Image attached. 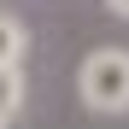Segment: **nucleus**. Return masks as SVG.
<instances>
[{
  "mask_svg": "<svg viewBox=\"0 0 129 129\" xmlns=\"http://www.w3.org/2000/svg\"><path fill=\"white\" fill-rule=\"evenodd\" d=\"M76 100L100 117L129 112V47H94L76 64Z\"/></svg>",
  "mask_w": 129,
  "mask_h": 129,
  "instance_id": "f257e3e1",
  "label": "nucleus"
},
{
  "mask_svg": "<svg viewBox=\"0 0 129 129\" xmlns=\"http://www.w3.org/2000/svg\"><path fill=\"white\" fill-rule=\"evenodd\" d=\"M24 53H29V29L12 12H0V64H24Z\"/></svg>",
  "mask_w": 129,
  "mask_h": 129,
  "instance_id": "7ed1b4c3",
  "label": "nucleus"
},
{
  "mask_svg": "<svg viewBox=\"0 0 129 129\" xmlns=\"http://www.w3.org/2000/svg\"><path fill=\"white\" fill-rule=\"evenodd\" d=\"M106 12H117V18H129V0H106Z\"/></svg>",
  "mask_w": 129,
  "mask_h": 129,
  "instance_id": "20e7f679",
  "label": "nucleus"
},
{
  "mask_svg": "<svg viewBox=\"0 0 129 129\" xmlns=\"http://www.w3.org/2000/svg\"><path fill=\"white\" fill-rule=\"evenodd\" d=\"M0 129H6V123H0Z\"/></svg>",
  "mask_w": 129,
  "mask_h": 129,
  "instance_id": "39448f33",
  "label": "nucleus"
},
{
  "mask_svg": "<svg viewBox=\"0 0 129 129\" xmlns=\"http://www.w3.org/2000/svg\"><path fill=\"white\" fill-rule=\"evenodd\" d=\"M29 82H24V64H0V123L18 117V106H24Z\"/></svg>",
  "mask_w": 129,
  "mask_h": 129,
  "instance_id": "f03ea898",
  "label": "nucleus"
}]
</instances>
